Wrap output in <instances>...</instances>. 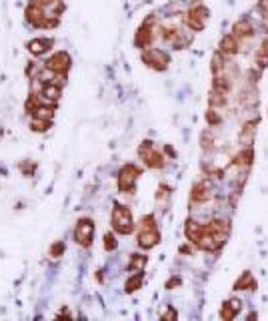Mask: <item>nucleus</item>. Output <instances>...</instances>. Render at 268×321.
<instances>
[{
  "label": "nucleus",
  "instance_id": "obj_1",
  "mask_svg": "<svg viewBox=\"0 0 268 321\" xmlns=\"http://www.w3.org/2000/svg\"><path fill=\"white\" fill-rule=\"evenodd\" d=\"M228 235H230V225H228V221H224V219H212V221H208L204 225V235H202V241H200L198 249L210 251V253L212 251H218L226 243Z\"/></svg>",
  "mask_w": 268,
  "mask_h": 321
},
{
  "label": "nucleus",
  "instance_id": "obj_2",
  "mask_svg": "<svg viewBox=\"0 0 268 321\" xmlns=\"http://www.w3.org/2000/svg\"><path fill=\"white\" fill-rule=\"evenodd\" d=\"M112 229L118 235H130L134 231V219H132V211L124 205H114L112 211Z\"/></svg>",
  "mask_w": 268,
  "mask_h": 321
},
{
  "label": "nucleus",
  "instance_id": "obj_3",
  "mask_svg": "<svg viewBox=\"0 0 268 321\" xmlns=\"http://www.w3.org/2000/svg\"><path fill=\"white\" fill-rule=\"evenodd\" d=\"M140 177V169L136 165H124L120 171H118V191L122 193H132L136 189V179Z\"/></svg>",
  "mask_w": 268,
  "mask_h": 321
},
{
  "label": "nucleus",
  "instance_id": "obj_4",
  "mask_svg": "<svg viewBox=\"0 0 268 321\" xmlns=\"http://www.w3.org/2000/svg\"><path fill=\"white\" fill-rule=\"evenodd\" d=\"M92 239H94V221L88 217L78 219V223L74 227V241L80 247H90Z\"/></svg>",
  "mask_w": 268,
  "mask_h": 321
},
{
  "label": "nucleus",
  "instance_id": "obj_5",
  "mask_svg": "<svg viewBox=\"0 0 268 321\" xmlns=\"http://www.w3.org/2000/svg\"><path fill=\"white\" fill-rule=\"evenodd\" d=\"M70 65H72V61H70V54L68 52H64V50H58V52H54L48 61L44 63V67L50 71V72H54V74H60V76H66V72L70 71Z\"/></svg>",
  "mask_w": 268,
  "mask_h": 321
},
{
  "label": "nucleus",
  "instance_id": "obj_6",
  "mask_svg": "<svg viewBox=\"0 0 268 321\" xmlns=\"http://www.w3.org/2000/svg\"><path fill=\"white\" fill-rule=\"evenodd\" d=\"M138 155H140V159L144 161L146 167H150V169H162L164 167V157L152 149V143L150 141H144L140 144Z\"/></svg>",
  "mask_w": 268,
  "mask_h": 321
},
{
  "label": "nucleus",
  "instance_id": "obj_7",
  "mask_svg": "<svg viewBox=\"0 0 268 321\" xmlns=\"http://www.w3.org/2000/svg\"><path fill=\"white\" fill-rule=\"evenodd\" d=\"M142 61L146 67H150L154 71H166V67H168V56L160 48H146L142 52Z\"/></svg>",
  "mask_w": 268,
  "mask_h": 321
},
{
  "label": "nucleus",
  "instance_id": "obj_8",
  "mask_svg": "<svg viewBox=\"0 0 268 321\" xmlns=\"http://www.w3.org/2000/svg\"><path fill=\"white\" fill-rule=\"evenodd\" d=\"M152 24H154V18H146V20H144V24L138 28L136 36H134V44H136L138 48H142V50H146L148 46L152 44V40H154V35H152Z\"/></svg>",
  "mask_w": 268,
  "mask_h": 321
},
{
  "label": "nucleus",
  "instance_id": "obj_9",
  "mask_svg": "<svg viewBox=\"0 0 268 321\" xmlns=\"http://www.w3.org/2000/svg\"><path fill=\"white\" fill-rule=\"evenodd\" d=\"M24 16H26L28 24H32L36 28H46V20H48L50 14H46V10L36 6V4H28L26 10H24Z\"/></svg>",
  "mask_w": 268,
  "mask_h": 321
},
{
  "label": "nucleus",
  "instance_id": "obj_10",
  "mask_svg": "<svg viewBox=\"0 0 268 321\" xmlns=\"http://www.w3.org/2000/svg\"><path fill=\"white\" fill-rule=\"evenodd\" d=\"M160 243V233L158 229H138V245L142 249H150Z\"/></svg>",
  "mask_w": 268,
  "mask_h": 321
},
{
  "label": "nucleus",
  "instance_id": "obj_11",
  "mask_svg": "<svg viewBox=\"0 0 268 321\" xmlns=\"http://www.w3.org/2000/svg\"><path fill=\"white\" fill-rule=\"evenodd\" d=\"M184 235H186V239H188L194 247H198L200 241H202V235H204V225H200V223L188 219L186 225H184Z\"/></svg>",
  "mask_w": 268,
  "mask_h": 321
},
{
  "label": "nucleus",
  "instance_id": "obj_12",
  "mask_svg": "<svg viewBox=\"0 0 268 321\" xmlns=\"http://www.w3.org/2000/svg\"><path fill=\"white\" fill-rule=\"evenodd\" d=\"M218 52L222 54V56H236L238 54V50H240V46H238V38H234L232 35H226V36H222V40H220V44H218Z\"/></svg>",
  "mask_w": 268,
  "mask_h": 321
},
{
  "label": "nucleus",
  "instance_id": "obj_13",
  "mask_svg": "<svg viewBox=\"0 0 268 321\" xmlns=\"http://www.w3.org/2000/svg\"><path fill=\"white\" fill-rule=\"evenodd\" d=\"M252 35H254V28L246 18L234 22V26H232V36L234 38H250Z\"/></svg>",
  "mask_w": 268,
  "mask_h": 321
},
{
  "label": "nucleus",
  "instance_id": "obj_14",
  "mask_svg": "<svg viewBox=\"0 0 268 321\" xmlns=\"http://www.w3.org/2000/svg\"><path fill=\"white\" fill-rule=\"evenodd\" d=\"M52 46H54V40H50V38H38V40L28 42V50H30V54H34V56H40V54L48 52Z\"/></svg>",
  "mask_w": 268,
  "mask_h": 321
},
{
  "label": "nucleus",
  "instance_id": "obj_15",
  "mask_svg": "<svg viewBox=\"0 0 268 321\" xmlns=\"http://www.w3.org/2000/svg\"><path fill=\"white\" fill-rule=\"evenodd\" d=\"M238 311H240V301H238V299H230V301H226L220 307V317L224 321H230V319H234L238 315Z\"/></svg>",
  "mask_w": 268,
  "mask_h": 321
},
{
  "label": "nucleus",
  "instance_id": "obj_16",
  "mask_svg": "<svg viewBox=\"0 0 268 321\" xmlns=\"http://www.w3.org/2000/svg\"><path fill=\"white\" fill-rule=\"evenodd\" d=\"M208 197H210V193H208V189H206V185L204 183H196L194 187H192V193H190V203L192 205H202L204 201H208Z\"/></svg>",
  "mask_w": 268,
  "mask_h": 321
},
{
  "label": "nucleus",
  "instance_id": "obj_17",
  "mask_svg": "<svg viewBox=\"0 0 268 321\" xmlns=\"http://www.w3.org/2000/svg\"><path fill=\"white\" fill-rule=\"evenodd\" d=\"M230 89H232L230 78H226V76H222V74H214V80H212V91H214V93L228 95Z\"/></svg>",
  "mask_w": 268,
  "mask_h": 321
},
{
  "label": "nucleus",
  "instance_id": "obj_18",
  "mask_svg": "<svg viewBox=\"0 0 268 321\" xmlns=\"http://www.w3.org/2000/svg\"><path fill=\"white\" fill-rule=\"evenodd\" d=\"M252 157H254V153H252V149L248 147V149H242L240 153H238L236 157H234V165L236 167H240V169H246V167H250V163H252Z\"/></svg>",
  "mask_w": 268,
  "mask_h": 321
},
{
  "label": "nucleus",
  "instance_id": "obj_19",
  "mask_svg": "<svg viewBox=\"0 0 268 321\" xmlns=\"http://www.w3.org/2000/svg\"><path fill=\"white\" fill-rule=\"evenodd\" d=\"M256 289V281L252 279V275L248 273V271H244L240 277L236 279V283H234V291H244V289Z\"/></svg>",
  "mask_w": 268,
  "mask_h": 321
},
{
  "label": "nucleus",
  "instance_id": "obj_20",
  "mask_svg": "<svg viewBox=\"0 0 268 321\" xmlns=\"http://www.w3.org/2000/svg\"><path fill=\"white\" fill-rule=\"evenodd\" d=\"M60 86H54V82H46L44 84V89H42V97L46 99V101H50V103H54V101H58L60 99Z\"/></svg>",
  "mask_w": 268,
  "mask_h": 321
},
{
  "label": "nucleus",
  "instance_id": "obj_21",
  "mask_svg": "<svg viewBox=\"0 0 268 321\" xmlns=\"http://www.w3.org/2000/svg\"><path fill=\"white\" fill-rule=\"evenodd\" d=\"M148 263V257L146 255H132L130 261H128V269L130 271H136V273H142V269L146 267Z\"/></svg>",
  "mask_w": 268,
  "mask_h": 321
},
{
  "label": "nucleus",
  "instance_id": "obj_22",
  "mask_svg": "<svg viewBox=\"0 0 268 321\" xmlns=\"http://www.w3.org/2000/svg\"><path fill=\"white\" fill-rule=\"evenodd\" d=\"M256 65H258L260 69L268 67V38L260 44V48H258V52H256Z\"/></svg>",
  "mask_w": 268,
  "mask_h": 321
},
{
  "label": "nucleus",
  "instance_id": "obj_23",
  "mask_svg": "<svg viewBox=\"0 0 268 321\" xmlns=\"http://www.w3.org/2000/svg\"><path fill=\"white\" fill-rule=\"evenodd\" d=\"M184 24L190 28V31H194V33H200L202 28H204V20H200V18L188 14V12H186V16H184Z\"/></svg>",
  "mask_w": 268,
  "mask_h": 321
},
{
  "label": "nucleus",
  "instance_id": "obj_24",
  "mask_svg": "<svg viewBox=\"0 0 268 321\" xmlns=\"http://www.w3.org/2000/svg\"><path fill=\"white\" fill-rule=\"evenodd\" d=\"M50 125H52V121H46V119H38V116H34L32 123H30V129L34 133H46L50 129Z\"/></svg>",
  "mask_w": 268,
  "mask_h": 321
},
{
  "label": "nucleus",
  "instance_id": "obj_25",
  "mask_svg": "<svg viewBox=\"0 0 268 321\" xmlns=\"http://www.w3.org/2000/svg\"><path fill=\"white\" fill-rule=\"evenodd\" d=\"M140 285H142V273H136V275H132V277L126 281L124 289H126V293H134V291L140 289Z\"/></svg>",
  "mask_w": 268,
  "mask_h": 321
},
{
  "label": "nucleus",
  "instance_id": "obj_26",
  "mask_svg": "<svg viewBox=\"0 0 268 321\" xmlns=\"http://www.w3.org/2000/svg\"><path fill=\"white\" fill-rule=\"evenodd\" d=\"M224 58H226V56H222L220 52H216V54L212 56V72H214V74H222V71H224V67H226V65H224Z\"/></svg>",
  "mask_w": 268,
  "mask_h": 321
},
{
  "label": "nucleus",
  "instance_id": "obj_27",
  "mask_svg": "<svg viewBox=\"0 0 268 321\" xmlns=\"http://www.w3.org/2000/svg\"><path fill=\"white\" fill-rule=\"evenodd\" d=\"M54 105H48V107H40L36 112H34V116H38V119H46V121H52V116H54Z\"/></svg>",
  "mask_w": 268,
  "mask_h": 321
},
{
  "label": "nucleus",
  "instance_id": "obj_28",
  "mask_svg": "<svg viewBox=\"0 0 268 321\" xmlns=\"http://www.w3.org/2000/svg\"><path fill=\"white\" fill-rule=\"evenodd\" d=\"M210 107H214V108H218V107H224L226 105V95H220V93H210Z\"/></svg>",
  "mask_w": 268,
  "mask_h": 321
},
{
  "label": "nucleus",
  "instance_id": "obj_29",
  "mask_svg": "<svg viewBox=\"0 0 268 321\" xmlns=\"http://www.w3.org/2000/svg\"><path fill=\"white\" fill-rule=\"evenodd\" d=\"M42 105H40V101H38V97H30V99H28L26 101V112H36L38 108H40Z\"/></svg>",
  "mask_w": 268,
  "mask_h": 321
},
{
  "label": "nucleus",
  "instance_id": "obj_30",
  "mask_svg": "<svg viewBox=\"0 0 268 321\" xmlns=\"http://www.w3.org/2000/svg\"><path fill=\"white\" fill-rule=\"evenodd\" d=\"M206 121H208V125H220V114L216 112V108H210L206 112Z\"/></svg>",
  "mask_w": 268,
  "mask_h": 321
},
{
  "label": "nucleus",
  "instance_id": "obj_31",
  "mask_svg": "<svg viewBox=\"0 0 268 321\" xmlns=\"http://www.w3.org/2000/svg\"><path fill=\"white\" fill-rule=\"evenodd\" d=\"M62 251H64V245H62V243H56V245L50 247V255H52V257H60Z\"/></svg>",
  "mask_w": 268,
  "mask_h": 321
},
{
  "label": "nucleus",
  "instance_id": "obj_32",
  "mask_svg": "<svg viewBox=\"0 0 268 321\" xmlns=\"http://www.w3.org/2000/svg\"><path fill=\"white\" fill-rule=\"evenodd\" d=\"M106 243H104V249L106 251H112L114 247H116V241H114V235H110V233H108V235H106V239H104Z\"/></svg>",
  "mask_w": 268,
  "mask_h": 321
},
{
  "label": "nucleus",
  "instance_id": "obj_33",
  "mask_svg": "<svg viewBox=\"0 0 268 321\" xmlns=\"http://www.w3.org/2000/svg\"><path fill=\"white\" fill-rule=\"evenodd\" d=\"M162 319H176V311H174V309L164 311V313H162Z\"/></svg>",
  "mask_w": 268,
  "mask_h": 321
},
{
  "label": "nucleus",
  "instance_id": "obj_34",
  "mask_svg": "<svg viewBox=\"0 0 268 321\" xmlns=\"http://www.w3.org/2000/svg\"><path fill=\"white\" fill-rule=\"evenodd\" d=\"M178 283H180V279H172V281H170V283H168L166 287L170 289V287H174V285H178Z\"/></svg>",
  "mask_w": 268,
  "mask_h": 321
},
{
  "label": "nucleus",
  "instance_id": "obj_35",
  "mask_svg": "<svg viewBox=\"0 0 268 321\" xmlns=\"http://www.w3.org/2000/svg\"><path fill=\"white\" fill-rule=\"evenodd\" d=\"M264 26L268 28V10H264Z\"/></svg>",
  "mask_w": 268,
  "mask_h": 321
}]
</instances>
